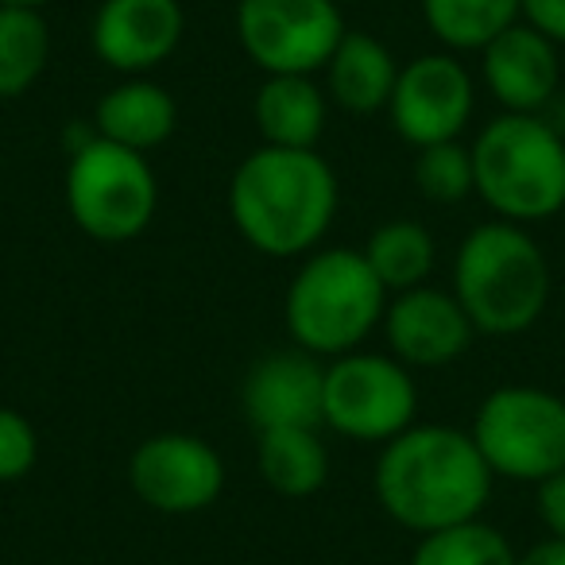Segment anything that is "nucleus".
<instances>
[{
  "label": "nucleus",
  "mask_w": 565,
  "mask_h": 565,
  "mask_svg": "<svg viewBox=\"0 0 565 565\" xmlns=\"http://www.w3.org/2000/svg\"><path fill=\"white\" fill-rule=\"evenodd\" d=\"M492 469L461 426L415 423L380 449L372 488L380 508L418 539L480 519L492 500Z\"/></svg>",
  "instance_id": "1"
},
{
  "label": "nucleus",
  "mask_w": 565,
  "mask_h": 565,
  "mask_svg": "<svg viewBox=\"0 0 565 565\" xmlns=\"http://www.w3.org/2000/svg\"><path fill=\"white\" fill-rule=\"evenodd\" d=\"M338 202V174L318 151L259 143L228 179V217L236 233L271 259L310 256L330 233Z\"/></svg>",
  "instance_id": "2"
},
{
  "label": "nucleus",
  "mask_w": 565,
  "mask_h": 565,
  "mask_svg": "<svg viewBox=\"0 0 565 565\" xmlns=\"http://www.w3.org/2000/svg\"><path fill=\"white\" fill-rule=\"evenodd\" d=\"M454 299L472 330L515 338L531 330L550 302V264L526 225L484 221L469 228L454 256Z\"/></svg>",
  "instance_id": "3"
},
{
  "label": "nucleus",
  "mask_w": 565,
  "mask_h": 565,
  "mask_svg": "<svg viewBox=\"0 0 565 565\" xmlns=\"http://www.w3.org/2000/svg\"><path fill=\"white\" fill-rule=\"evenodd\" d=\"M387 291L361 248H315L282 295V322L302 353L333 361L384 326Z\"/></svg>",
  "instance_id": "4"
},
{
  "label": "nucleus",
  "mask_w": 565,
  "mask_h": 565,
  "mask_svg": "<svg viewBox=\"0 0 565 565\" xmlns=\"http://www.w3.org/2000/svg\"><path fill=\"white\" fill-rule=\"evenodd\" d=\"M469 151L472 194L500 221L534 225L565 210V136L542 113H500Z\"/></svg>",
  "instance_id": "5"
},
{
  "label": "nucleus",
  "mask_w": 565,
  "mask_h": 565,
  "mask_svg": "<svg viewBox=\"0 0 565 565\" xmlns=\"http://www.w3.org/2000/svg\"><path fill=\"white\" fill-rule=\"evenodd\" d=\"M63 186L66 210L89 241H136L159 213V179L148 156L102 140L97 132L66 151Z\"/></svg>",
  "instance_id": "6"
},
{
  "label": "nucleus",
  "mask_w": 565,
  "mask_h": 565,
  "mask_svg": "<svg viewBox=\"0 0 565 565\" xmlns=\"http://www.w3.org/2000/svg\"><path fill=\"white\" fill-rule=\"evenodd\" d=\"M469 434L500 480L539 484L565 469V399L550 387L508 384L488 392Z\"/></svg>",
  "instance_id": "7"
},
{
  "label": "nucleus",
  "mask_w": 565,
  "mask_h": 565,
  "mask_svg": "<svg viewBox=\"0 0 565 565\" xmlns=\"http://www.w3.org/2000/svg\"><path fill=\"white\" fill-rule=\"evenodd\" d=\"M418 387L415 376L392 353L353 349L326 364L322 426L361 446H384L415 426Z\"/></svg>",
  "instance_id": "8"
},
{
  "label": "nucleus",
  "mask_w": 565,
  "mask_h": 565,
  "mask_svg": "<svg viewBox=\"0 0 565 565\" xmlns=\"http://www.w3.org/2000/svg\"><path fill=\"white\" fill-rule=\"evenodd\" d=\"M345 32L338 0H236V40L264 74H318Z\"/></svg>",
  "instance_id": "9"
},
{
  "label": "nucleus",
  "mask_w": 565,
  "mask_h": 565,
  "mask_svg": "<svg viewBox=\"0 0 565 565\" xmlns=\"http://www.w3.org/2000/svg\"><path fill=\"white\" fill-rule=\"evenodd\" d=\"M472 109H477V82L469 66L449 51H430L399 66L392 102H387L395 136L415 151L461 140Z\"/></svg>",
  "instance_id": "10"
},
{
  "label": "nucleus",
  "mask_w": 565,
  "mask_h": 565,
  "mask_svg": "<svg viewBox=\"0 0 565 565\" xmlns=\"http://www.w3.org/2000/svg\"><path fill=\"white\" fill-rule=\"evenodd\" d=\"M128 484L159 515H198L225 488V461L198 434L163 430L143 438L128 457Z\"/></svg>",
  "instance_id": "11"
},
{
  "label": "nucleus",
  "mask_w": 565,
  "mask_h": 565,
  "mask_svg": "<svg viewBox=\"0 0 565 565\" xmlns=\"http://www.w3.org/2000/svg\"><path fill=\"white\" fill-rule=\"evenodd\" d=\"M186 12L179 0H102L89 43L109 71L143 78L179 51Z\"/></svg>",
  "instance_id": "12"
},
{
  "label": "nucleus",
  "mask_w": 565,
  "mask_h": 565,
  "mask_svg": "<svg viewBox=\"0 0 565 565\" xmlns=\"http://www.w3.org/2000/svg\"><path fill=\"white\" fill-rule=\"evenodd\" d=\"M380 330H384L392 356L407 369H446L469 353L477 338L454 291H438L430 282L392 295Z\"/></svg>",
  "instance_id": "13"
},
{
  "label": "nucleus",
  "mask_w": 565,
  "mask_h": 565,
  "mask_svg": "<svg viewBox=\"0 0 565 565\" xmlns=\"http://www.w3.org/2000/svg\"><path fill=\"white\" fill-rule=\"evenodd\" d=\"M480 78L503 113H546L562 97V47L519 20L480 51Z\"/></svg>",
  "instance_id": "14"
},
{
  "label": "nucleus",
  "mask_w": 565,
  "mask_h": 565,
  "mask_svg": "<svg viewBox=\"0 0 565 565\" xmlns=\"http://www.w3.org/2000/svg\"><path fill=\"white\" fill-rule=\"evenodd\" d=\"M322 384L326 364L318 356L295 349L259 356L241 387L244 418L259 430L279 426H315L322 430Z\"/></svg>",
  "instance_id": "15"
},
{
  "label": "nucleus",
  "mask_w": 565,
  "mask_h": 565,
  "mask_svg": "<svg viewBox=\"0 0 565 565\" xmlns=\"http://www.w3.org/2000/svg\"><path fill=\"white\" fill-rule=\"evenodd\" d=\"M252 117L267 148L318 151L330 120V97L315 74H264L252 97Z\"/></svg>",
  "instance_id": "16"
},
{
  "label": "nucleus",
  "mask_w": 565,
  "mask_h": 565,
  "mask_svg": "<svg viewBox=\"0 0 565 565\" xmlns=\"http://www.w3.org/2000/svg\"><path fill=\"white\" fill-rule=\"evenodd\" d=\"M94 132L120 148H132L140 156L163 148L179 128V105H174L171 89L143 78H125L113 89H105V97L94 109Z\"/></svg>",
  "instance_id": "17"
},
{
  "label": "nucleus",
  "mask_w": 565,
  "mask_h": 565,
  "mask_svg": "<svg viewBox=\"0 0 565 565\" xmlns=\"http://www.w3.org/2000/svg\"><path fill=\"white\" fill-rule=\"evenodd\" d=\"M322 71H326V97L338 109L356 113V117L387 113L395 78H399L395 55L369 32L341 35V43L333 47L330 63Z\"/></svg>",
  "instance_id": "18"
},
{
  "label": "nucleus",
  "mask_w": 565,
  "mask_h": 565,
  "mask_svg": "<svg viewBox=\"0 0 565 565\" xmlns=\"http://www.w3.org/2000/svg\"><path fill=\"white\" fill-rule=\"evenodd\" d=\"M256 465L271 492L307 500L330 480V449L315 426H279L256 434Z\"/></svg>",
  "instance_id": "19"
},
{
  "label": "nucleus",
  "mask_w": 565,
  "mask_h": 565,
  "mask_svg": "<svg viewBox=\"0 0 565 565\" xmlns=\"http://www.w3.org/2000/svg\"><path fill=\"white\" fill-rule=\"evenodd\" d=\"M361 252L387 295L415 291V287L430 282L434 264H438V244H434L430 228L407 217L384 221L380 228H372Z\"/></svg>",
  "instance_id": "20"
},
{
  "label": "nucleus",
  "mask_w": 565,
  "mask_h": 565,
  "mask_svg": "<svg viewBox=\"0 0 565 565\" xmlns=\"http://www.w3.org/2000/svg\"><path fill=\"white\" fill-rule=\"evenodd\" d=\"M51 63V28L40 9L0 4V102L24 97Z\"/></svg>",
  "instance_id": "21"
},
{
  "label": "nucleus",
  "mask_w": 565,
  "mask_h": 565,
  "mask_svg": "<svg viewBox=\"0 0 565 565\" xmlns=\"http://www.w3.org/2000/svg\"><path fill=\"white\" fill-rule=\"evenodd\" d=\"M423 20L446 51H484L523 20V0H423Z\"/></svg>",
  "instance_id": "22"
},
{
  "label": "nucleus",
  "mask_w": 565,
  "mask_h": 565,
  "mask_svg": "<svg viewBox=\"0 0 565 565\" xmlns=\"http://www.w3.org/2000/svg\"><path fill=\"white\" fill-rule=\"evenodd\" d=\"M411 565H515L511 542L484 519L423 534Z\"/></svg>",
  "instance_id": "23"
},
{
  "label": "nucleus",
  "mask_w": 565,
  "mask_h": 565,
  "mask_svg": "<svg viewBox=\"0 0 565 565\" xmlns=\"http://www.w3.org/2000/svg\"><path fill=\"white\" fill-rule=\"evenodd\" d=\"M415 186L426 202L457 205L472 194V151L461 140L430 143L418 148L415 159Z\"/></svg>",
  "instance_id": "24"
},
{
  "label": "nucleus",
  "mask_w": 565,
  "mask_h": 565,
  "mask_svg": "<svg viewBox=\"0 0 565 565\" xmlns=\"http://www.w3.org/2000/svg\"><path fill=\"white\" fill-rule=\"evenodd\" d=\"M40 461L35 423L17 407H0V484H17Z\"/></svg>",
  "instance_id": "25"
},
{
  "label": "nucleus",
  "mask_w": 565,
  "mask_h": 565,
  "mask_svg": "<svg viewBox=\"0 0 565 565\" xmlns=\"http://www.w3.org/2000/svg\"><path fill=\"white\" fill-rule=\"evenodd\" d=\"M534 508H539V519L550 539L565 542V469L534 484Z\"/></svg>",
  "instance_id": "26"
},
{
  "label": "nucleus",
  "mask_w": 565,
  "mask_h": 565,
  "mask_svg": "<svg viewBox=\"0 0 565 565\" xmlns=\"http://www.w3.org/2000/svg\"><path fill=\"white\" fill-rule=\"evenodd\" d=\"M523 20L565 47V0H523Z\"/></svg>",
  "instance_id": "27"
},
{
  "label": "nucleus",
  "mask_w": 565,
  "mask_h": 565,
  "mask_svg": "<svg viewBox=\"0 0 565 565\" xmlns=\"http://www.w3.org/2000/svg\"><path fill=\"white\" fill-rule=\"evenodd\" d=\"M515 565H565V542L562 539H542L531 550L515 554Z\"/></svg>",
  "instance_id": "28"
},
{
  "label": "nucleus",
  "mask_w": 565,
  "mask_h": 565,
  "mask_svg": "<svg viewBox=\"0 0 565 565\" xmlns=\"http://www.w3.org/2000/svg\"><path fill=\"white\" fill-rule=\"evenodd\" d=\"M0 4H17V9H43L51 0H0Z\"/></svg>",
  "instance_id": "29"
},
{
  "label": "nucleus",
  "mask_w": 565,
  "mask_h": 565,
  "mask_svg": "<svg viewBox=\"0 0 565 565\" xmlns=\"http://www.w3.org/2000/svg\"><path fill=\"white\" fill-rule=\"evenodd\" d=\"M562 97H565V82H562Z\"/></svg>",
  "instance_id": "30"
}]
</instances>
